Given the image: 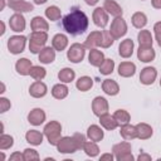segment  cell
I'll return each mask as SVG.
<instances>
[{
    "label": "cell",
    "mask_w": 161,
    "mask_h": 161,
    "mask_svg": "<svg viewBox=\"0 0 161 161\" xmlns=\"http://www.w3.org/2000/svg\"><path fill=\"white\" fill-rule=\"evenodd\" d=\"M63 28L70 35L83 34L88 28V18L84 11L79 9H73L63 18Z\"/></svg>",
    "instance_id": "6da1fadb"
},
{
    "label": "cell",
    "mask_w": 161,
    "mask_h": 161,
    "mask_svg": "<svg viewBox=\"0 0 161 161\" xmlns=\"http://www.w3.org/2000/svg\"><path fill=\"white\" fill-rule=\"evenodd\" d=\"M44 136L47 137L49 145L57 146L59 140L62 138V125L58 121H49L43 130Z\"/></svg>",
    "instance_id": "7a4b0ae2"
},
{
    "label": "cell",
    "mask_w": 161,
    "mask_h": 161,
    "mask_svg": "<svg viewBox=\"0 0 161 161\" xmlns=\"http://www.w3.org/2000/svg\"><path fill=\"white\" fill-rule=\"evenodd\" d=\"M47 40H48V33L47 31H33L30 34L29 50L33 54H39L40 50L45 47Z\"/></svg>",
    "instance_id": "3957f363"
},
{
    "label": "cell",
    "mask_w": 161,
    "mask_h": 161,
    "mask_svg": "<svg viewBox=\"0 0 161 161\" xmlns=\"http://www.w3.org/2000/svg\"><path fill=\"white\" fill-rule=\"evenodd\" d=\"M84 55H86V47H84V44H79V43H73L67 52L68 60L72 63H75V64L80 63L83 60Z\"/></svg>",
    "instance_id": "277c9868"
},
{
    "label": "cell",
    "mask_w": 161,
    "mask_h": 161,
    "mask_svg": "<svg viewBox=\"0 0 161 161\" xmlns=\"http://www.w3.org/2000/svg\"><path fill=\"white\" fill-rule=\"evenodd\" d=\"M109 33L113 35L114 39H119L122 36L126 35L127 33V23L122 16L114 18L111 23V28H109Z\"/></svg>",
    "instance_id": "5b68a950"
},
{
    "label": "cell",
    "mask_w": 161,
    "mask_h": 161,
    "mask_svg": "<svg viewBox=\"0 0 161 161\" xmlns=\"http://www.w3.org/2000/svg\"><path fill=\"white\" fill-rule=\"evenodd\" d=\"M26 38L24 35H13L8 39V49L11 54H20L24 52Z\"/></svg>",
    "instance_id": "8992f818"
},
{
    "label": "cell",
    "mask_w": 161,
    "mask_h": 161,
    "mask_svg": "<svg viewBox=\"0 0 161 161\" xmlns=\"http://www.w3.org/2000/svg\"><path fill=\"white\" fill-rule=\"evenodd\" d=\"M57 150L60 153H73L78 150V146L73 136H64L57 143Z\"/></svg>",
    "instance_id": "52a82bcc"
},
{
    "label": "cell",
    "mask_w": 161,
    "mask_h": 161,
    "mask_svg": "<svg viewBox=\"0 0 161 161\" xmlns=\"http://www.w3.org/2000/svg\"><path fill=\"white\" fill-rule=\"evenodd\" d=\"M108 107H109L108 106V101L104 97L97 96L92 101V111L97 117H99V116H102L104 113H108Z\"/></svg>",
    "instance_id": "ba28073f"
},
{
    "label": "cell",
    "mask_w": 161,
    "mask_h": 161,
    "mask_svg": "<svg viewBox=\"0 0 161 161\" xmlns=\"http://www.w3.org/2000/svg\"><path fill=\"white\" fill-rule=\"evenodd\" d=\"M25 25H26L25 18L23 16L21 13H15V14H13V15L10 16V19H9V26H10V29H11L13 31H15V33H21V31H24V30H25Z\"/></svg>",
    "instance_id": "9c48e42d"
},
{
    "label": "cell",
    "mask_w": 161,
    "mask_h": 161,
    "mask_svg": "<svg viewBox=\"0 0 161 161\" xmlns=\"http://www.w3.org/2000/svg\"><path fill=\"white\" fill-rule=\"evenodd\" d=\"M157 78V70L153 67H145L140 73V82L145 86L152 84Z\"/></svg>",
    "instance_id": "30bf717a"
},
{
    "label": "cell",
    "mask_w": 161,
    "mask_h": 161,
    "mask_svg": "<svg viewBox=\"0 0 161 161\" xmlns=\"http://www.w3.org/2000/svg\"><path fill=\"white\" fill-rule=\"evenodd\" d=\"M8 5L15 13H21V14L34 10V5L28 3V1H25V0H9Z\"/></svg>",
    "instance_id": "8fae6325"
},
{
    "label": "cell",
    "mask_w": 161,
    "mask_h": 161,
    "mask_svg": "<svg viewBox=\"0 0 161 161\" xmlns=\"http://www.w3.org/2000/svg\"><path fill=\"white\" fill-rule=\"evenodd\" d=\"M93 23L99 28H106L108 24V13L103 8H96L92 14Z\"/></svg>",
    "instance_id": "7c38bea8"
},
{
    "label": "cell",
    "mask_w": 161,
    "mask_h": 161,
    "mask_svg": "<svg viewBox=\"0 0 161 161\" xmlns=\"http://www.w3.org/2000/svg\"><path fill=\"white\" fill-rule=\"evenodd\" d=\"M102 39H103V34L101 30H94V31H91V34L87 36L86 42H84V47L87 49H94L97 47H101L102 44Z\"/></svg>",
    "instance_id": "4fadbf2b"
},
{
    "label": "cell",
    "mask_w": 161,
    "mask_h": 161,
    "mask_svg": "<svg viewBox=\"0 0 161 161\" xmlns=\"http://www.w3.org/2000/svg\"><path fill=\"white\" fill-rule=\"evenodd\" d=\"M48 93V87L42 80H35L29 87V94L34 98H43Z\"/></svg>",
    "instance_id": "5bb4252c"
},
{
    "label": "cell",
    "mask_w": 161,
    "mask_h": 161,
    "mask_svg": "<svg viewBox=\"0 0 161 161\" xmlns=\"http://www.w3.org/2000/svg\"><path fill=\"white\" fill-rule=\"evenodd\" d=\"M45 118H47V114L42 108H33L28 113V121L33 126H40L45 121Z\"/></svg>",
    "instance_id": "9a60e30c"
},
{
    "label": "cell",
    "mask_w": 161,
    "mask_h": 161,
    "mask_svg": "<svg viewBox=\"0 0 161 161\" xmlns=\"http://www.w3.org/2000/svg\"><path fill=\"white\" fill-rule=\"evenodd\" d=\"M156 53L153 50L152 47H140L137 50V58L138 60L143 62V63H150L155 59Z\"/></svg>",
    "instance_id": "2e32d148"
},
{
    "label": "cell",
    "mask_w": 161,
    "mask_h": 161,
    "mask_svg": "<svg viewBox=\"0 0 161 161\" xmlns=\"http://www.w3.org/2000/svg\"><path fill=\"white\" fill-rule=\"evenodd\" d=\"M55 49L53 47H44L39 53V62L43 64H50L55 59Z\"/></svg>",
    "instance_id": "e0dca14e"
},
{
    "label": "cell",
    "mask_w": 161,
    "mask_h": 161,
    "mask_svg": "<svg viewBox=\"0 0 161 161\" xmlns=\"http://www.w3.org/2000/svg\"><path fill=\"white\" fill-rule=\"evenodd\" d=\"M136 73V64L132 62H122L118 65V75L123 78H128L135 75Z\"/></svg>",
    "instance_id": "ac0fdd59"
},
{
    "label": "cell",
    "mask_w": 161,
    "mask_h": 161,
    "mask_svg": "<svg viewBox=\"0 0 161 161\" xmlns=\"http://www.w3.org/2000/svg\"><path fill=\"white\" fill-rule=\"evenodd\" d=\"M103 9L112 16L114 18H118V16H122L123 14V10L122 8L114 1V0H104L103 1Z\"/></svg>",
    "instance_id": "d6986e66"
},
{
    "label": "cell",
    "mask_w": 161,
    "mask_h": 161,
    "mask_svg": "<svg viewBox=\"0 0 161 161\" xmlns=\"http://www.w3.org/2000/svg\"><path fill=\"white\" fill-rule=\"evenodd\" d=\"M136 131H137V138H140V140H148L153 133L152 127L148 123H145V122L137 123L136 125Z\"/></svg>",
    "instance_id": "ffe728a7"
},
{
    "label": "cell",
    "mask_w": 161,
    "mask_h": 161,
    "mask_svg": "<svg viewBox=\"0 0 161 161\" xmlns=\"http://www.w3.org/2000/svg\"><path fill=\"white\" fill-rule=\"evenodd\" d=\"M133 40L131 39H125L121 42L119 47H118V54L122 57V58H130L133 53Z\"/></svg>",
    "instance_id": "44dd1931"
},
{
    "label": "cell",
    "mask_w": 161,
    "mask_h": 161,
    "mask_svg": "<svg viewBox=\"0 0 161 161\" xmlns=\"http://www.w3.org/2000/svg\"><path fill=\"white\" fill-rule=\"evenodd\" d=\"M87 137L91 140V141H94V142H99L103 140L104 137V132L103 130L98 126V125H91L87 130Z\"/></svg>",
    "instance_id": "7402d4cb"
},
{
    "label": "cell",
    "mask_w": 161,
    "mask_h": 161,
    "mask_svg": "<svg viewBox=\"0 0 161 161\" xmlns=\"http://www.w3.org/2000/svg\"><path fill=\"white\" fill-rule=\"evenodd\" d=\"M68 45V38L65 34H62V33H58L53 36L52 39V47L57 50V52H62L67 48Z\"/></svg>",
    "instance_id": "603a6c76"
},
{
    "label": "cell",
    "mask_w": 161,
    "mask_h": 161,
    "mask_svg": "<svg viewBox=\"0 0 161 161\" xmlns=\"http://www.w3.org/2000/svg\"><path fill=\"white\" fill-rule=\"evenodd\" d=\"M31 67H33L31 60H29L28 58H20L15 63V69L20 75H29Z\"/></svg>",
    "instance_id": "cb8c5ba5"
},
{
    "label": "cell",
    "mask_w": 161,
    "mask_h": 161,
    "mask_svg": "<svg viewBox=\"0 0 161 161\" xmlns=\"http://www.w3.org/2000/svg\"><path fill=\"white\" fill-rule=\"evenodd\" d=\"M30 28L33 31H48L49 24L48 21L42 16H34L30 21Z\"/></svg>",
    "instance_id": "d4e9b609"
},
{
    "label": "cell",
    "mask_w": 161,
    "mask_h": 161,
    "mask_svg": "<svg viewBox=\"0 0 161 161\" xmlns=\"http://www.w3.org/2000/svg\"><path fill=\"white\" fill-rule=\"evenodd\" d=\"M104 59H106V58H104V54H103L101 50H98L97 48L89 50L88 62H89L91 65H93V67H99V65L104 62Z\"/></svg>",
    "instance_id": "484cf974"
},
{
    "label": "cell",
    "mask_w": 161,
    "mask_h": 161,
    "mask_svg": "<svg viewBox=\"0 0 161 161\" xmlns=\"http://www.w3.org/2000/svg\"><path fill=\"white\" fill-rule=\"evenodd\" d=\"M99 123L103 128L108 130V131H112V130H116L118 127V123L117 121L114 119L113 114L111 116L109 113H104L102 116H99Z\"/></svg>",
    "instance_id": "4316f807"
},
{
    "label": "cell",
    "mask_w": 161,
    "mask_h": 161,
    "mask_svg": "<svg viewBox=\"0 0 161 161\" xmlns=\"http://www.w3.org/2000/svg\"><path fill=\"white\" fill-rule=\"evenodd\" d=\"M102 89L108 96H116L119 92V86L113 79H104L102 82Z\"/></svg>",
    "instance_id": "83f0119b"
},
{
    "label": "cell",
    "mask_w": 161,
    "mask_h": 161,
    "mask_svg": "<svg viewBox=\"0 0 161 161\" xmlns=\"http://www.w3.org/2000/svg\"><path fill=\"white\" fill-rule=\"evenodd\" d=\"M119 133H121L122 138L126 140V141H131V140L137 138L136 126H132V125H130V123L122 125V126H121V131H119Z\"/></svg>",
    "instance_id": "f1b7e54d"
},
{
    "label": "cell",
    "mask_w": 161,
    "mask_h": 161,
    "mask_svg": "<svg viewBox=\"0 0 161 161\" xmlns=\"http://www.w3.org/2000/svg\"><path fill=\"white\" fill-rule=\"evenodd\" d=\"M43 137H44V133H42L40 131H36V130H30L25 133V140L26 142H29L30 145L33 146H39L42 145L43 142Z\"/></svg>",
    "instance_id": "f546056e"
},
{
    "label": "cell",
    "mask_w": 161,
    "mask_h": 161,
    "mask_svg": "<svg viewBox=\"0 0 161 161\" xmlns=\"http://www.w3.org/2000/svg\"><path fill=\"white\" fill-rule=\"evenodd\" d=\"M137 40H138L140 47H152V43H153V38L151 35V31L146 30V29H142L138 31Z\"/></svg>",
    "instance_id": "4dcf8cb0"
},
{
    "label": "cell",
    "mask_w": 161,
    "mask_h": 161,
    "mask_svg": "<svg viewBox=\"0 0 161 161\" xmlns=\"http://www.w3.org/2000/svg\"><path fill=\"white\" fill-rule=\"evenodd\" d=\"M132 151V148H131V143L128 142V141H122V142H119V143H116V145H113V147H112V153L114 155V158H117L118 156H121V155H123V153H127V152H131Z\"/></svg>",
    "instance_id": "1f68e13d"
},
{
    "label": "cell",
    "mask_w": 161,
    "mask_h": 161,
    "mask_svg": "<svg viewBox=\"0 0 161 161\" xmlns=\"http://www.w3.org/2000/svg\"><path fill=\"white\" fill-rule=\"evenodd\" d=\"M68 87L65 86V83H58V84H54L53 88H52V96L55 98V99H64L67 96H68Z\"/></svg>",
    "instance_id": "d6a6232c"
},
{
    "label": "cell",
    "mask_w": 161,
    "mask_h": 161,
    "mask_svg": "<svg viewBox=\"0 0 161 161\" xmlns=\"http://www.w3.org/2000/svg\"><path fill=\"white\" fill-rule=\"evenodd\" d=\"M131 21H132V25L137 29H143L147 24V16L145 13L142 11H136L132 18H131Z\"/></svg>",
    "instance_id": "836d02e7"
},
{
    "label": "cell",
    "mask_w": 161,
    "mask_h": 161,
    "mask_svg": "<svg viewBox=\"0 0 161 161\" xmlns=\"http://www.w3.org/2000/svg\"><path fill=\"white\" fill-rule=\"evenodd\" d=\"M58 78L62 83H70L75 78V72L72 68H63L59 70Z\"/></svg>",
    "instance_id": "e575fe53"
},
{
    "label": "cell",
    "mask_w": 161,
    "mask_h": 161,
    "mask_svg": "<svg viewBox=\"0 0 161 161\" xmlns=\"http://www.w3.org/2000/svg\"><path fill=\"white\" fill-rule=\"evenodd\" d=\"M75 87L80 92H87L93 87V79L91 77H88V75H83V77L78 78L77 83H75Z\"/></svg>",
    "instance_id": "d590c367"
},
{
    "label": "cell",
    "mask_w": 161,
    "mask_h": 161,
    "mask_svg": "<svg viewBox=\"0 0 161 161\" xmlns=\"http://www.w3.org/2000/svg\"><path fill=\"white\" fill-rule=\"evenodd\" d=\"M83 151L86 152L87 156H89V157H96V156H98V153H99V147L97 146V142L89 140V141H86V143H84V146H83Z\"/></svg>",
    "instance_id": "8d00e7d4"
},
{
    "label": "cell",
    "mask_w": 161,
    "mask_h": 161,
    "mask_svg": "<svg viewBox=\"0 0 161 161\" xmlns=\"http://www.w3.org/2000/svg\"><path fill=\"white\" fill-rule=\"evenodd\" d=\"M45 16H47V19L50 20V21H57V20L60 19L62 11H60V9H59L58 6L50 5V6H48V8L45 9Z\"/></svg>",
    "instance_id": "74e56055"
},
{
    "label": "cell",
    "mask_w": 161,
    "mask_h": 161,
    "mask_svg": "<svg viewBox=\"0 0 161 161\" xmlns=\"http://www.w3.org/2000/svg\"><path fill=\"white\" fill-rule=\"evenodd\" d=\"M113 117H114V119L117 121L118 126L130 123V121H131V116H130V113H128L126 109H117V111L113 113Z\"/></svg>",
    "instance_id": "f35d334b"
},
{
    "label": "cell",
    "mask_w": 161,
    "mask_h": 161,
    "mask_svg": "<svg viewBox=\"0 0 161 161\" xmlns=\"http://www.w3.org/2000/svg\"><path fill=\"white\" fill-rule=\"evenodd\" d=\"M99 68V73L103 74V75H108L113 72L114 69V60L113 59H104V62L98 67Z\"/></svg>",
    "instance_id": "ab89813d"
},
{
    "label": "cell",
    "mask_w": 161,
    "mask_h": 161,
    "mask_svg": "<svg viewBox=\"0 0 161 161\" xmlns=\"http://www.w3.org/2000/svg\"><path fill=\"white\" fill-rule=\"evenodd\" d=\"M29 75L35 80H42L47 75V70H45V68H43L40 65H33Z\"/></svg>",
    "instance_id": "60d3db41"
},
{
    "label": "cell",
    "mask_w": 161,
    "mask_h": 161,
    "mask_svg": "<svg viewBox=\"0 0 161 161\" xmlns=\"http://www.w3.org/2000/svg\"><path fill=\"white\" fill-rule=\"evenodd\" d=\"M14 145V138L10 135L1 133L0 136V150H8Z\"/></svg>",
    "instance_id": "b9f144b4"
},
{
    "label": "cell",
    "mask_w": 161,
    "mask_h": 161,
    "mask_svg": "<svg viewBox=\"0 0 161 161\" xmlns=\"http://www.w3.org/2000/svg\"><path fill=\"white\" fill-rule=\"evenodd\" d=\"M102 34H103V39H102L101 47H102V48H109V47L113 44V42H114L116 39H114L113 35L109 33V30H103Z\"/></svg>",
    "instance_id": "7bdbcfd3"
},
{
    "label": "cell",
    "mask_w": 161,
    "mask_h": 161,
    "mask_svg": "<svg viewBox=\"0 0 161 161\" xmlns=\"http://www.w3.org/2000/svg\"><path fill=\"white\" fill-rule=\"evenodd\" d=\"M24 161H33V160H39V153L34 148H25L24 152Z\"/></svg>",
    "instance_id": "ee69618b"
},
{
    "label": "cell",
    "mask_w": 161,
    "mask_h": 161,
    "mask_svg": "<svg viewBox=\"0 0 161 161\" xmlns=\"http://www.w3.org/2000/svg\"><path fill=\"white\" fill-rule=\"evenodd\" d=\"M73 137H74V140H75V143H77V146H78V150H83V146H84V143H86V136L84 135H82V133H74L73 135Z\"/></svg>",
    "instance_id": "f6af8a7d"
},
{
    "label": "cell",
    "mask_w": 161,
    "mask_h": 161,
    "mask_svg": "<svg viewBox=\"0 0 161 161\" xmlns=\"http://www.w3.org/2000/svg\"><path fill=\"white\" fill-rule=\"evenodd\" d=\"M10 107H11L10 101L5 97H1L0 98V113H5L8 109H10Z\"/></svg>",
    "instance_id": "bcb514c9"
},
{
    "label": "cell",
    "mask_w": 161,
    "mask_h": 161,
    "mask_svg": "<svg viewBox=\"0 0 161 161\" xmlns=\"http://www.w3.org/2000/svg\"><path fill=\"white\" fill-rule=\"evenodd\" d=\"M153 31H155L156 42H157L158 47H161V21H157V23L153 25Z\"/></svg>",
    "instance_id": "7dc6e473"
},
{
    "label": "cell",
    "mask_w": 161,
    "mask_h": 161,
    "mask_svg": "<svg viewBox=\"0 0 161 161\" xmlns=\"http://www.w3.org/2000/svg\"><path fill=\"white\" fill-rule=\"evenodd\" d=\"M116 160L117 161H133L135 160V156L132 155V152H127V153H123V155L118 156Z\"/></svg>",
    "instance_id": "c3c4849f"
},
{
    "label": "cell",
    "mask_w": 161,
    "mask_h": 161,
    "mask_svg": "<svg viewBox=\"0 0 161 161\" xmlns=\"http://www.w3.org/2000/svg\"><path fill=\"white\" fill-rule=\"evenodd\" d=\"M9 160L10 161H24V155L20 152H13L9 156Z\"/></svg>",
    "instance_id": "681fc988"
},
{
    "label": "cell",
    "mask_w": 161,
    "mask_h": 161,
    "mask_svg": "<svg viewBox=\"0 0 161 161\" xmlns=\"http://www.w3.org/2000/svg\"><path fill=\"white\" fill-rule=\"evenodd\" d=\"M137 160H138V161H151V156H150L148 153L142 152V153H140V155L137 156Z\"/></svg>",
    "instance_id": "f907efd6"
},
{
    "label": "cell",
    "mask_w": 161,
    "mask_h": 161,
    "mask_svg": "<svg viewBox=\"0 0 161 161\" xmlns=\"http://www.w3.org/2000/svg\"><path fill=\"white\" fill-rule=\"evenodd\" d=\"M113 158H114V155H113V153H103V155H101V157H99V160H102V161H104V160L113 161Z\"/></svg>",
    "instance_id": "816d5d0a"
},
{
    "label": "cell",
    "mask_w": 161,
    "mask_h": 161,
    "mask_svg": "<svg viewBox=\"0 0 161 161\" xmlns=\"http://www.w3.org/2000/svg\"><path fill=\"white\" fill-rule=\"evenodd\" d=\"M151 4L155 9H161V0H151Z\"/></svg>",
    "instance_id": "f5cc1de1"
},
{
    "label": "cell",
    "mask_w": 161,
    "mask_h": 161,
    "mask_svg": "<svg viewBox=\"0 0 161 161\" xmlns=\"http://www.w3.org/2000/svg\"><path fill=\"white\" fill-rule=\"evenodd\" d=\"M84 1H86L87 5H89V6H94L99 0H84Z\"/></svg>",
    "instance_id": "db71d44e"
},
{
    "label": "cell",
    "mask_w": 161,
    "mask_h": 161,
    "mask_svg": "<svg viewBox=\"0 0 161 161\" xmlns=\"http://www.w3.org/2000/svg\"><path fill=\"white\" fill-rule=\"evenodd\" d=\"M48 0H34V4L36 5H42V4H45Z\"/></svg>",
    "instance_id": "11a10c76"
},
{
    "label": "cell",
    "mask_w": 161,
    "mask_h": 161,
    "mask_svg": "<svg viewBox=\"0 0 161 161\" xmlns=\"http://www.w3.org/2000/svg\"><path fill=\"white\" fill-rule=\"evenodd\" d=\"M1 26H3L1 28V35H3L5 33V24H4V21H1Z\"/></svg>",
    "instance_id": "9f6ffc18"
},
{
    "label": "cell",
    "mask_w": 161,
    "mask_h": 161,
    "mask_svg": "<svg viewBox=\"0 0 161 161\" xmlns=\"http://www.w3.org/2000/svg\"><path fill=\"white\" fill-rule=\"evenodd\" d=\"M1 1V6H0V10H4V8H5V0H0Z\"/></svg>",
    "instance_id": "6f0895ef"
},
{
    "label": "cell",
    "mask_w": 161,
    "mask_h": 161,
    "mask_svg": "<svg viewBox=\"0 0 161 161\" xmlns=\"http://www.w3.org/2000/svg\"><path fill=\"white\" fill-rule=\"evenodd\" d=\"M4 92H5V84L1 83V91H0V93H4Z\"/></svg>",
    "instance_id": "680465c9"
},
{
    "label": "cell",
    "mask_w": 161,
    "mask_h": 161,
    "mask_svg": "<svg viewBox=\"0 0 161 161\" xmlns=\"http://www.w3.org/2000/svg\"><path fill=\"white\" fill-rule=\"evenodd\" d=\"M160 86H161V78H160Z\"/></svg>",
    "instance_id": "91938a15"
},
{
    "label": "cell",
    "mask_w": 161,
    "mask_h": 161,
    "mask_svg": "<svg viewBox=\"0 0 161 161\" xmlns=\"http://www.w3.org/2000/svg\"><path fill=\"white\" fill-rule=\"evenodd\" d=\"M141 1H145V0H141Z\"/></svg>",
    "instance_id": "94428289"
}]
</instances>
